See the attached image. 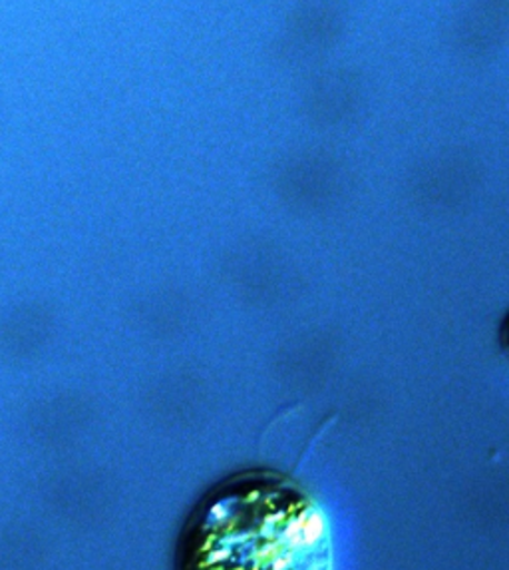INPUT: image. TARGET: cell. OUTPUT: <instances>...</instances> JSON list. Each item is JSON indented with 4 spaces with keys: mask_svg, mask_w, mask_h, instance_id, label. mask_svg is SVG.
<instances>
[{
    "mask_svg": "<svg viewBox=\"0 0 509 570\" xmlns=\"http://www.w3.org/2000/svg\"><path fill=\"white\" fill-rule=\"evenodd\" d=\"M176 570H332L329 523L291 476L239 473L189 514Z\"/></svg>",
    "mask_w": 509,
    "mask_h": 570,
    "instance_id": "1",
    "label": "cell"
},
{
    "mask_svg": "<svg viewBox=\"0 0 509 570\" xmlns=\"http://www.w3.org/2000/svg\"><path fill=\"white\" fill-rule=\"evenodd\" d=\"M498 345H500L501 353L506 355V360L509 362V309L501 317L500 327H498Z\"/></svg>",
    "mask_w": 509,
    "mask_h": 570,
    "instance_id": "2",
    "label": "cell"
}]
</instances>
